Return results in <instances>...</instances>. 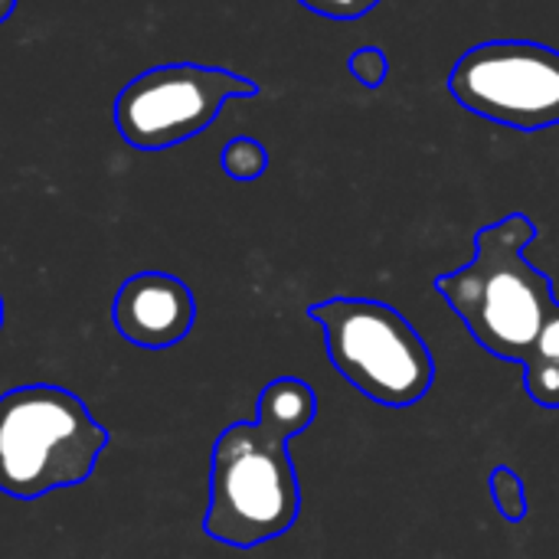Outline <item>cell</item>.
<instances>
[{"label": "cell", "instance_id": "1", "mask_svg": "<svg viewBox=\"0 0 559 559\" xmlns=\"http://www.w3.org/2000/svg\"><path fill=\"white\" fill-rule=\"evenodd\" d=\"M537 236L531 216L511 213L475 233V255L465 269L436 278V292L465 321L468 334L488 354L521 367L557 308L550 278L524 259Z\"/></svg>", "mask_w": 559, "mask_h": 559}, {"label": "cell", "instance_id": "2", "mask_svg": "<svg viewBox=\"0 0 559 559\" xmlns=\"http://www.w3.org/2000/svg\"><path fill=\"white\" fill-rule=\"evenodd\" d=\"M108 449L82 396L62 386H16L0 396V491L33 501L85 485Z\"/></svg>", "mask_w": 559, "mask_h": 559}, {"label": "cell", "instance_id": "3", "mask_svg": "<svg viewBox=\"0 0 559 559\" xmlns=\"http://www.w3.org/2000/svg\"><path fill=\"white\" fill-rule=\"evenodd\" d=\"M288 432L252 419L233 423L213 445L210 508L203 531L210 540L249 550L292 531L301 511V488L288 459Z\"/></svg>", "mask_w": 559, "mask_h": 559}, {"label": "cell", "instance_id": "4", "mask_svg": "<svg viewBox=\"0 0 559 559\" xmlns=\"http://www.w3.org/2000/svg\"><path fill=\"white\" fill-rule=\"evenodd\" d=\"M328 337L337 373L386 409L416 406L436 383V360L416 328L390 305L367 298H331L308 308Z\"/></svg>", "mask_w": 559, "mask_h": 559}, {"label": "cell", "instance_id": "5", "mask_svg": "<svg viewBox=\"0 0 559 559\" xmlns=\"http://www.w3.org/2000/svg\"><path fill=\"white\" fill-rule=\"evenodd\" d=\"M449 95L472 115L514 128L559 124V49L534 39H488L472 46L445 79Z\"/></svg>", "mask_w": 559, "mask_h": 559}, {"label": "cell", "instance_id": "6", "mask_svg": "<svg viewBox=\"0 0 559 559\" xmlns=\"http://www.w3.org/2000/svg\"><path fill=\"white\" fill-rule=\"evenodd\" d=\"M259 85L239 72L167 62L134 75L115 98V128L138 151H164L206 131L226 102L252 98Z\"/></svg>", "mask_w": 559, "mask_h": 559}, {"label": "cell", "instance_id": "7", "mask_svg": "<svg viewBox=\"0 0 559 559\" xmlns=\"http://www.w3.org/2000/svg\"><path fill=\"white\" fill-rule=\"evenodd\" d=\"M111 321L118 334L144 350H164L180 344L197 321L193 292L167 272H138L121 282Z\"/></svg>", "mask_w": 559, "mask_h": 559}, {"label": "cell", "instance_id": "8", "mask_svg": "<svg viewBox=\"0 0 559 559\" xmlns=\"http://www.w3.org/2000/svg\"><path fill=\"white\" fill-rule=\"evenodd\" d=\"M318 416V396L314 390L298 377H278L259 393V413L255 419L288 432L292 439L301 436Z\"/></svg>", "mask_w": 559, "mask_h": 559}, {"label": "cell", "instance_id": "9", "mask_svg": "<svg viewBox=\"0 0 559 559\" xmlns=\"http://www.w3.org/2000/svg\"><path fill=\"white\" fill-rule=\"evenodd\" d=\"M524 386L527 396L544 406V409H559V301L544 324V334L524 364Z\"/></svg>", "mask_w": 559, "mask_h": 559}, {"label": "cell", "instance_id": "10", "mask_svg": "<svg viewBox=\"0 0 559 559\" xmlns=\"http://www.w3.org/2000/svg\"><path fill=\"white\" fill-rule=\"evenodd\" d=\"M219 160H223V170H226L233 180L252 183V180H259V177L265 174V167H269V151H265L262 141L239 134V138H233V141L223 147V157H219Z\"/></svg>", "mask_w": 559, "mask_h": 559}, {"label": "cell", "instance_id": "11", "mask_svg": "<svg viewBox=\"0 0 559 559\" xmlns=\"http://www.w3.org/2000/svg\"><path fill=\"white\" fill-rule=\"evenodd\" d=\"M488 481H491V498H495L498 514L504 521H511V524L524 521L527 518V495H524L521 475L514 468H508V465H498Z\"/></svg>", "mask_w": 559, "mask_h": 559}, {"label": "cell", "instance_id": "12", "mask_svg": "<svg viewBox=\"0 0 559 559\" xmlns=\"http://www.w3.org/2000/svg\"><path fill=\"white\" fill-rule=\"evenodd\" d=\"M350 75L364 85V88H380L390 75V59L380 46H360L350 59H347Z\"/></svg>", "mask_w": 559, "mask_h": 559}, {"label": "cell", "instance_id": "13", "mask_svg": "<svg viewBox=\"0 0 559 559\" xmlns=\"http://www.w3.org/2000/svg\"><path fill=\"white\" fill-rule=\"evenodd\" d=\"M301 7H308L311 13L331 16V20H357L364 13H370L380 0H298Z\"/></svg>", "mask_w": 559, "mask_h": 559}, {"label": "cell", "instance_id": "14", "mask_svg": "<svg viewBox=\"0 0 559 559\" xmlns=\"http://www.w3.org/2000/svg\"><path fill=\"white\" fill-rule=\"evenodd\" d=\"M13 7H16V0H0V26H3L7 20H10Z\"/></svg>", "mask_w": 559, "mask_h": 559}, {"label": "cell", "instance_id": "15", "mask_svg": "<svg viewBox=\"0 0 559 559\" xmlns=\"http://www.w3.org/2000/svg\"><path fill=\"white\" fill-rule=\"evenodd\" d=\"M0 328H3V298H0Z\"/></svg>", "mask_w": 559, "mask_h": 559}]
</instances>
